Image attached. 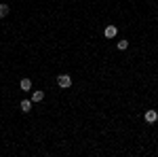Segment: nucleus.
<instances>
[{
    "label": "nucleus",
    "mask_w": 158,
    "mask_h": 157,
    "mask_svg": "<svg viewBox=\"0 0 158 157\" xmlns=\"http://www.w3.org/2000/svg\"><path fill=\"white\" fill-rule=\"evenodd\" d=\"M57 85H59V87H63V89H68V87L72 85L70 74H59V78H57Z\"/></svg>",
    "instance_id": "nucleus-1"
},
{
    "label": "nucleus",
    "mask_w": 158,
    "mask_h": 157,
    "mask_svg": "<svg viewBox=\"0 0 158 157\" xmlns=\"http://www.w3.org/2000/svg\"><path fill=\"white\" fill-rule=\"evenodd\" d=\"M156 119H158V113H156V111H148V113H145V121H148V123H154Z\"/></svg>",
    "instance_id": "nucleus-2"
},
{
    "label": "nucleus",
    "mask_w": 158,
    "mask_h": 157,
    "mask_svg": "<svg viewBox=\"0 0 158 157\" xmlns=\"http://www.w3.org/2000/svg\"><path fill=\"white\" fill-rule=\"evenodd\" d=\"M105 36H107V38H114V36H116V28H114V26H107V28H105Z\"/></svg>",
    "instance_id": "nucleus-3"
},
{
    "label": "nucleus",
    "mask_w": 158,
    "mask_h": 157,
    "mask_svg": "<svg viewBox=\"0 0 158 157\" xmlns=\"http://www.w3.org/2000/svg\"><path fill=\"white\" fill-rule=\"evenodd\" d=\"M19 106H21V111H23V113H28V111L32 108V100H23Z\"/></svg>",
    "instance_id": "nucleus-4"
},
{
    "label": "nucleus",
    "mask_w": 158,
    "mask_h": 157,
    "mask_svg": "<svg viewBox=\"0 0 158 157\" xmlns=\"http://www.w3.org/2000/svg\"><path fill=\"white\" fill-rule=\"evenodd\" d=\"M21 89H23V91H30V89H32V83H30V78H23V81H21Z\"/></svg>",
    "instance_id": "nucleus-5"
},
{
    "label": "nucleus",
    "mask_w": 158,
    "mask_h": 157,
    "mask_svg": "<svg viewBox=\"0 0 158 157\" xmlns=\"http://www.w3.org/2000/svg\"><path fill=\"white\" fill-rule=\"evenodd\" d=\"M42 98H44V91H34V96H32V104H34V102H40Z\"/></svg>",
    "instance_id": "nucleus-6"
},
{
    "label": "nucleus",
    "mask_w": 158,
    "mask_h": 157,
    "mask_svg": "<svg viewBox=\"0 0 158 157\" xmlns=\"http://www.w3.org/2000/svg\"><path fill=\"white\" fill-rule=\"evenodd\" d=\"M126 47H129V40H118V49H120V51H124Z\"/></svg>",
    "instance_id": "nucleus-7"
},
{
    "label": "nucleus",
    "mask_w": 158,
    "mask_h": 157,
    "mask_svg": "<svg viewBox=\"0 0 158 157\" xmlns=\"http://www.w3.org/2000/svg\"><path fill=\"white\" fill-rule=\"evenodd\" d=\"M6 13H9V6L6 4H0V17H4Z\"/></svg>",
    "instance_id": "nucleus-8"
}]
</instances>
